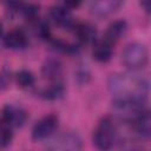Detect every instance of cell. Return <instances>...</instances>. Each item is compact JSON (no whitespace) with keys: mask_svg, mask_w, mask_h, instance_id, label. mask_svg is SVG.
Instances as JSON below:
<instances>
[{"mask_svg":"<svg viewBox=\"0 0 151 151\" xmlns=\"http://www.w3.org/2000/svg\"><path fill=\"white\" fill-rule=\"evenodd\" d=\"M107 87L113 99H133L146 101L149 94V80L137 71L119 72L107 80Z\"/></svg>","mask_w":151,"mask_h":151,"instance_id":"obj_1","label":"cell"},{"mask_svg":"<svg viewBox=\"0 0 151 151\" xmlns=\"http://www.w3.org/2000/svg\"><path fill=\"white\" fill-rule=\"evenodd\" d=\"M149 60V52L144 44L131 42L122 52V63L130 71H138L145 67Z\"/></svg>","mask_w":151,"mask_h":151,"instance_id":"obj_2","label":"cell"},{"mask_svg":"<svg viewBox=\"0 0 151 151\" xmlns=\"http://www.w3.org/2000/svg\"><path fill=\"white\" fill-rule=\"evenodd\" d=\"M116 125L110 117L103 118L97 129L93 131L92 140L93 145L99 151H110L114 144L116 138Z\"/></svg>","mask_w":151,"mask_h":151,"instance_id":"obj_3","label":"cell"},{"mask_svg":"<svg viewBox=\"0 0 151 151\" xmlns=\"http://www.w3.org/2000/svg\"><path fill=\"white\" fill-rule=\"evenodd\" d=\"M83 140L74 131H67L58 134L47 142L45 151H81Z\"/></svg>","mask_w":151,"mask_h":151,"instance_id":"obj_4","label":"cell"},{"mask_svg":"<svg viewBox=\"0 0 151 151\" xmlns=\"http://www.w3.org/2000/svg\"><path fill=\"white\" fill-rule=\"evenodd\" d=\"M58 124H59V118L57 114L52 113L42 117L40 120H38L34 124L32 129V138L34 140H41L48 138L58 129Z\"/></svg>","mask_w":151,"mask_h":151,"instance_id":"obj_5","label":"cell"},{"mask_svg":"<svg viewBox=\"0 0 151 151\" xmlns=\"http://www.w3.org/2000/svg\"><path fill=\"white\" fill-rule=\"evenodd\" d=\"M2 118L13 127H21L22 125H25L26 120H27V112L20 107V106H17V105H13V104H8L6 106H4L2 111Z\"/></svg>","mask_w":151,"mask_h":151,"instance_id":"obj_6","label":"cell"},{"mask_svg":"<svg viewBox=\"0 0 151 151\" xmlns=\"http://www.w3.org/2000/svg\"><path fill=\"white\" fill-rule=\"evenodd\" d=\"M124 5L120 0H97L90 2V11L97 17H105L112 14Z\"/></svg>","mask_w":151,"mask_h":151,"instance_id":"obj_7","label":"cell"},{"mask_svg":"<svg viewBox=\"0 0 151 151\" xmlns=\"http://www.w3.org/2000/svg\"><path fill=\"white\" fill-rule=\"evenodd\" d=\"M50 17L51 19L61 27H73L71 9H68L66 6L63 5H55L51 7L50 9Z\"/></svg>","mask_w":151,"mask_h":151,"instance_id":"obj_8","label":"cell"},{"mask_svg":"<svg viewBox=\"0 0 151 151\" xmlns=\"http://www.w3.org/2000/svg\"><path fill=\"white\" fill-rule=\"evenodd\" d=\"M4 44L11 50H22L27 45V35L22 29L14 28L5 35Z\"/></svg>","mask_w":151,"mask_h":151,"instance_id":"obj_9","label":"cell"},{"mask_svg":"<svg viewBox=\"0 0 151 151\" xmlns=\"http://www.w3.org/2000/svg\"><path fill=\"white\" fill-rule=\"evenodd\" d=\"M112 53H113V44L112 42H110L105 38H103L100 40H96L92 54L97 61H100V63L109 61L112 57Z\"/></svg>","mask_w":151,"mask_h":151,"instance_id":"obj_10","label":"cell"},{"mask_svg":"<svg viewBox=\"0 0 151 151\" xmlns=\"http://www.w3.org/2000/svg\"><path fill=\"white\" fill-rule=\"evenodd\" d=\"M126 29H127V22L125 20H123V19L114 20L109 25L104 38L114 45L125 34Z\"/></svg>","mask_w":151,"mask_h":151,"instance_id":"obj_11","label":"cell"},{"mask_svg":"<svg viewBox=\"0 0 151 151\" xmlns=\"http://www.w3.org/2000/svg\"><path fill=\"white\" fill-rule=\"evenodd\" d=\"M74 27V33L78 37V39L83 42V44H90L96 41V37H97V31L96 27L92 26L91 24L87 22H80L77 25H73Z\"/></svg>","mask_w":151,"mask_h":151,"instance_id":"obj_12","label":"cell"},{"mask_svg":"<svg viewBox=\"0 0 151 151\" xmlns=\"http://www.w3.org/2000/svg\"><path fill=\"white\" fill-rule=\"evenodd\" d=\"M133 125L134 131L143 138L147 139L150 137V131H151V119H150V113L147 110H145L142 114H139L133 122H131Z\"/></svg>","mask_w":151,"mask_h":151,"instance_id":"obj_13","label":"cell"},{"mask_svg":"<svg viewBox=\"0 0 151 151\" xmlns=\"http://www.w3.org/2000/svg\"><path fill=\"white\" fill-rule=\"evenodd\" d=\"M41 72L45 78L53 80V81H58L61 76V64L59 60L54 58H48L45 60Z\"/></svg>","mask_w":151,"mask_h":151,"instance_id":"obj_14","label":"cell"},{"mask_svg":"<svg viewBox=\"0 0 151 151\" xmlns=\"http://www.w3.org/2000/svg\"><path fill=\"white\" fill-rule=\"evenodd\" d=\"M64 92H65L64 84L60 80H58V81H53L50 86L44 88L41 91V97L48 100H55V99L61 98Z\"/></svg>","mask_w":151,"mask_h":151,"instance_id":"obj_15","label":"cell"},{"mask_svg":"<svg viewBox=\"0 0 151 151\" xmlns=\"http://www.w3.org/2000/svg\"><path fill=\"white\" fill-rule=\"evenodd\" d=\"M13 138V132H12V126L1 117L0 118V146L6 147L9 145Z\"/></svg>","mask_w":151,"mask_h":151,"instance_id":"obj_16","label":"cell"},{"mask_svg":"<svg viewBox=\"0 0 151 151\" xmlns=\"http://www.w3.org/2000/svg\"><path fill=\"white\" fill-rule=\"evenodd\" d=\"M17 84L20 87H29L35 83V78L33 76V73L28 70H21L17 73Z\"/></svg>","mask_w":151,"mask_h":151,"instance_id":"obj_17","label":"cell"},{"mask_svg":"<svg viewBox=\"0 0 151 151\" xmlns=\"http://www.w3.org/2000/svg\"><path fill=\"white\" fill-rule=\"evenodd\" d=\"M79 5H80V2H78V1H66V2H64V6H66L68 9H72L74 7H78Z\"/></svg>","mask_w":151,"mask_h":151,"instance_id":"obj_18","label":"cell"},{"mask_svg":"<svg viewBox=\"0 0 151 151\" xmlns=\"http://www.w3.org/2000/svg\"><path fill=\"white\" fill-rule=\"evenodd\" d=\"M140 5H142V6H144L146 11H149V9H150V1H142V2H140Z\"/></svg>","mask_w":151,"mask_h":151,"instance_id":"obj_19","label":"cell"},{"mask_svg":"<svg viewBox=\"0 0 151 151\" xmlns=\"http://www.w3.org/2000/svg\"><path fill=\"white\" fill-rule=\"evenodd\" d=\"M1 33H2V24L0 22V35H1Z\"/></svg>","mask_w":151,"mask_h":151,"instance_id":"obj_20","label":"cell"}]
</instances>
